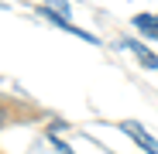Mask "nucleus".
Wrapping results in <instances>:
<instances>
[{
  "mask_svg": "<svg viewBox=\"0 0 158 154\" xmlns=\"http://www.w3.org/2000/svg\"><path fill=\"white\" fill-rule=\"evenodd\" d=\"M120 130H124L131 140H134L141 151H148V154H158V140H155V134H148L144 127L138 123V120H124V123H120Z\"/></svg>",
  "mask_w": 158,
  "mask_h": 154,
  "instance_id": "f257e3e1",
  "label": "nucleus"
},
{
  "mask_svg": "<svg viewBox=\"0 0 158 154\" xmlns=\"http://www.w3.org/2000/svg\"><path fill=\"white\" fill-rule=\"evenodd\" d=\"M120 48H124V51H134L144 69H158V55H155V51H148L141 41H131V38H127V41H120Z\"/></svg>",
  "mask_w": 158,
  "mask_h": 154,
  "instance_id": "f03ea898",
  "label": "nucleus"
},
{
  "mask_svg": "<svg viewBox=\"0 0 158 154\" xmlns=\"http://www.w3.org/2000/svg\"><path fill=\"white\" fill-rule=\"evenodd\" d=\"M134 28H138L141 34H148V38L158 41V14H138V17H134Z\"/></svg>",
  "mask_w": 158,
  "mask_h": 154,
  "instance_id": "7ed1b4c3",
  "label": "nucleus"
},
{
  "mask_svg": "<svg viewBox=\"0 0 158 154\" xmlns=\"http://www.w3.org/2000/svg\"><path fill=\"white\" fill-rule=\"evenodd\" d=\"M48 10L52 14H59V17H69V0H45Z\"/></svg>",
  "mask_w": 158,
  "mask_h": 154,
  "instance_id": "20e7f679",
  "label": "nucleus"
},
{
  "mask_svg": "<svg viewBox=\"0 0 158 154\" xmlns=\"http://www.w3.org/2000/svg\"><path fill=\"white\" fill-rule=\"evenodd\" d=\"M52 144H55V151H59V154H76V151H72L65 140H55V137H52Z\"/></svg>",
  "mask_w": 158,
  "mask_h": 154,
  "instance_id": "39448f33",
  "label": "nucleus"
}]
</instances>
